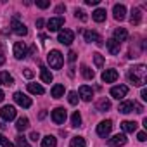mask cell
<instances>
[{"label": "cell", "mask_w": 147, "mask_h": 147, "mask_svg": "<svg viewBox=\"0 0 147 147\" xmlns=\"http://www.w3.org/2000/svg\"><path fill=\"white\" fill-rule=\"evenodd\" d=\"M128 78H130V82L135 87H144L145 85V80H147V67L144 64L133 66L130 69V73H128Z\"/></svg>", "instance_id": "6da1fadb"}, {"label": "cell", "mask_w": 147, "mask_h": 147, "mask_svg": "<svg viewBox=\"0 0 147 147\" xmlns=\"http://www.w3.org/2000/svg\"><path fill=\"white\" fill-rule=\"evenodd\" d=\"M133 109H135V113H138V114H142V113H144V107H142L138 102H135V100H125V102H121V104H119V107H118V111H119V113H123V114L133 113Z\"/></svg>", "instance_id": "7a4b0ae2"}, {"label": "cell", "mask_w": 147, "mask_h": 147, "mask_svg": "<svg viewBox=\"0 0 147 147\" xmlns=\"http://www.w3.org/2000/svg\"><path fill=\"white\" fill-rule=\"evenodd\" d=\"M47 61H49L52 69H61L62 64H64V57H62V54L59 50H50L49 55H47Z\"/></svg>", "instance_id": "3957f363"}, {"label": "cell", "mask_w": 147, "mask_h": 147, "mask_svg": "<svg viewBox=\"0 0 147 147\" xmlns=\"http://www.w3.org/2000/svg\"><path fill=\"white\" fill-rule=\"evenodd\" d=\"M111 130H113V121H111V119L100 121V123L97 125V133H99V137H102V138H106V137L111 133Z\"/></svg>", "instance_id": "277c9868"}, {"label": "cell", "mask_w": 147, "mask_h": 147, "mask_svg": "<svg viewBox=\"0 0 147 147\" xmlns=\"http://www.w3.org/2000/svg\"><path fill=\"white\" fill-rule=\"evenodd\" d=\"M57 38H59V42H61L62 45H71L73 40H75V33H73L71 30H61Z\"/></svg>", "instance_id": "5b68a950"}, {"label": "cell", "mask_w": 147, "mask_h": 147, "mask_svg": "<svg viewBox=\"0 0 147 147\" xmlns=\"http://www.w3.org/2000/svg\"><path fill=\"white\" fill-rule=\"evenodd\" d=\"M66 109L64 107H55L54 111H52V121L55 123V125H62L64 121H66Z\"/></svg>", "instance_id": "8992f818"}, {"label": "cell", "mask_w": 147, "mask_h": 147, "mask_svg": "<svg viewBox=\"0 0 147 147\" xmlns=\"http://www.w3.org/2000/svg\"><path fill=\"white\" fill-rule=\"evenodd\" d=\"M126 94H128V87L126 85H118V87H113L111 88V97H114V99H125L126 97Z\"/></svg>", "instance_id": "52a82bcc"}, {"label": "cell", "mask_w": 147, "mask_h": 147, "mask_svg": "<svg viewBox=\"0 0 147 147\" xmlns=\"http://www.w3.org/2000/svg\"><path fill=\"white\" fill-rule=\"evenodd\" d=\"M14 100H16L21 107H24V109L31 107V99H30L28 95H24L23 92H16V94H14Z\"/></svg>", "instance_id": "ba28073f"}, {"label": "cell", "mask_w": 147, "mask_h": 147, "mask_svg": "<svg viewBox=\"0 0 147 147\" xmlns=\"http://www.w3.org/2000/svg\"><path fill=\"white\" fill-rule=\"evenodd\" d=\"M0 116H2V119H5V121L14 119L16 118V107L14 106H4L0 109Z\"/></svg>", "instance_id": "9c48e42d"}, {"label": "cell", "mask_w": 147, "mask_h": 147, "mask_svg": "<svg viewBox=\"0 0 147 147\" xmlns=\"http://www.w3.org/2000/svg\"><path fill=\"white\" fill-rule=\"evenodd\" d=\"M11 28H12V31H14L16 35H19V36H24V35L28 33V28H26V26H24L23 23H19V21H18L16 18H14L12 21H11Z\"/></svg>", "instance_id": "30bf717a"}, {"label": "cell", "mask_w": 147, "mask_h": 147, "mask_svg": "<svg viewBox=\"0 0 147 147\" xmlns=\"http://www.w3.org/2000/svg\"><path fill=\"white\" fill-rule=\"evenodd\" d=\"M62 24H64V18L57 16V18L49 19V23H47V30H49V31H57Z\"/></svg>", "instance_id": "8fae6325"}, {"label": "cell", "mask_w": 147, "mask_h": 147, "mask_svg": "<svg viewBox=\"0 0 147 147\" xmlns=\"http://www.w3.org/2000/svg\"><path fill=\"white\" fill-rule=\"evenodd\" d=\"M14 57L16 59H24L26 57V45H24V42H16L14 43Z\"/></svg>", "instance_id": "7c38bea8"}, {"label": "cell", "mask_w": 147, "mask_h": 147, "mask_svg": "<svg viewBox=\"0 0 147 147\" xmlns=\"http://www.w3.org/2000/svg\"><path fill=\"white\" fill-rule=\"evenodd\" d=\"M118 71L116 69H106L104 73H102V82H106V83H113V82H116L118 80Z\"/></svg>", "instance_id": "4fadbf2b"}, {"label": "cell", "mask_w": 147, "mask_h": 147, "mask_svg": "<svg viewBox=\"0 0 147 147\" xmlns=\"http://www.w3.org/2000/svg\"><path fill=\"white\" fill-rule=\"evenodd\" d=\"M113 12H114V19L116 21H123L125 16H126V7L123 4H116L114 9H113Z\"/></svg>", "instance_id": "5bb4252c"}, {"label": "cell", "mask_w": 147, "mask_h": 147, "mask_svg": "<svg viewBox=\"0 0 147 147\" xmlns=\"http://www.w3.org/2000/svg\"><path fill=\"white\" fill-rule=\"evenodd\" d=\"M85 42H88V43H97V45H104V42H102V38L95 33V31H85Z\"/></svg>", "instance_id": "9a60e30c"}, {"label": "cell", "mask_w": 147, "mask_h": 147, "mask_svg": "<svg viewBox=\"0 0 147 147\" xmlns=\"http://www.w3.org/2000/svg\"><path fill=\"white\" fill-rule=\"evenodd\" d=\"M80 97H82L85 102H90L92 97H94V90H92L90 87H87V85H82V87H80Z\"/></svg>", "instance_id": "2e32d148"}, {"label": "cell", "mask_w": 147, "mask_h": 147, "mask_svg": "<svg viewBox=\"0 0 147 147\" xmlns=\"http://www.w3.org/2000/svg\"><path fill=\"white\" fill-rule=\"evenodd\" d=\"M109 144H111L113 147H121V145L126 144V137H125L123 133H118V135H114L113 138H109Z\"/></svg>", "instance_id": "e0dca14e"}, {"label": "cell", "mask_w": 147, "mask_h": 147, "mask_svg": "<svg viewBox=\"0 0 147 147\" xmlns=\"http://www.w3.org/2000/svg\"><path fill=\"white\" fill-rule=\"evenodd\" d=\"M140 21H142V12H140V9L133 7V9H131V16H130V23H131L133 26H138Z\"/></svg>", "instance_id": "ac0fdd59"}, {"label": "cell", "mask_w": 147, "mask_h": 147, "mask_svg": "<svg viewBox=\"0 0 147 147\" xmlns=\"http://www.w3.org/2000/svg\"><path fill=\"white\" fill-rule=\"evenodd\" d=\"M126 38H128V31H126L125 28L114 30V38H113V40H116L118 43H121V42H126Z\"/></svg>", "instance_id": "d6986e66"}, {"label": "cell", "mask_w": 147, "mask_h": 147, "mask_svg": "<svg viewBox=\"0 0 147 147\" xmlns=\"http://www.w3.org/2000/svg\"><path fill=\"white\" fill-rule=\"evenodd\" d=\"M0 85H5V87L14 85V78L9 75L7 71H2V73H0Z\"/></svg>", "instance_id": "ffe728a7"}, {"label": "cell", "mask_w": 147, "mask_h": 147, "mask_svg": "<svg viewBox=\"0 0 147 147\" xmlns=\"http://www.w3.org/2000/svg\"><path fill=\"white\" fill-rule=\"evenodd\" d=\"M106 47H107V50H109V54L111 55H116V54H119V43L116 42V40H107L106 42Z\"/></svg>", "instance_id": "44dd1931"}, {"label": "cell", "mask_w": 147, "mask_h": 147, "mask_svg": "<svg viewBox=\"0 0 147 147\" xmlns=\"http://www.w3.org/2000/svg\"><path fill=\"white\" fill-rule=\"evenodd\" d=\"M40 78H42V82H43V83H50V82L54 80L52 73H50L45 66H42V67H40Z\"/></svg>", "instance_id": "7402d4cb"}, {"label": "cell", "mask_w": 147, "mask_h": 147, "mask_svg": "<svg viewBox=\"0 0 147 147\" xmlns=\"http://www.w3.org/2000/svg\"><path fill=\"white\" fill-rule=\"evenodd\" d=\"M57 145V138L54 137V135H47V137H43V140H42V147H55Z\"/></svg>", "instance_id": "603a6c76"}, {"label": "cell", "mask_w": 147, "mask_h": 147, "mask_svg": "<svg viewBox=\"0 0 147 147\" xmlns=\"http://www.w3.org/2000/svg\"><path fill=\"white\" fill-rule=\"evenodd\" d=\"M28 90H30L31 94H36V95H43V94H45L43 87L38 85V83H28Z\"/></svg>", "instance_id": "cb8c5ba5"}, {"label": "cell", "mask_w": 147, "mask_h": 147, "mask_svg": "<svg viewBox=\"0 0 147 147\" xmlns=\"http://www.w3.org/2000/svg\"><path fill=\"white\" fill-rule=\"evenodd\" d=\"M137 123L135 121H123L121 123V128H123V131H128V133H133L135 130H137Z\"/></svg>", "instance_id": "d4e9b609"}, {"label": "cell", "mask_w": 147, "mask_h": 147, "mask_svg": "<svg viewBox=\"0 0 147 147\" xmlns=\"http://www.w3.org/2000/svg\"><path fill=\"white\" fill-rule=\"evenodd\" d=\"M92 18H94V21H97V23L106 21V9H97V11L92 14Z\"/></svg>", "instance_id": "484cf974"}, {"label": "cell", "mask_w": 147, "mask_h": 147, "mask_svg": "<svg viewBox=\"0 0 147 147\" xmlns=\"http://www.w3.org/2000/svg\"><path fill=\"white\" fill-rule=\"evenodd\" d=\"M111 107V102L106 99V97H102L99 102H97V111H100V113H104V111H107Z\"/></svg>", "instance_id": "4316f807"}, {"label": "cell", "mask_w": 147, "mask_h": 147, "mask_svg": "<svg viewBox=\"0 0 147 147\" xmlns=\"http://www.w3.org/2000/svg\"><path fill=\"white\" fill-rule=\"evenodd\" d=\"M28 126H30V119H28V118H19V119L16 121V128H18L19 131H24Z\"/></svg>", "instance_id": "83f0119b"}, {"label": "cell", "mask_w": 147, "mask_h": 147, "mask_svg": "<svg viewBox=\"0 0 147 147\" xmlns=\"http://www.w3.org/2000/svg\"><path fill=\"white\" fill-rule=\"evenodd\" d=\"M64 95V85H54L52 88V97L54 99H61Z\"/></svg>", "instance_id": "f1b7e54d"}, {"label": "cell", "mask_w": 147, "mask_h": 147, "mask_svg": "<svg viewBox=\"0 0 147 147\" xmlns=\"http://www.w3.org/2000/svg\"><path fill=\"white\" fill-rule=\"evenodd\" d=\"M85 138L83 137H73L71 138V147H85Z\"/></svg>", "instance_id": "f546056e"}, {"label": "cell", "mask_w": 147, "mask_h": 147, "mask_svg": "<svg viewBox=\"0 0 147 147\" xmlns=\"http://www.w3.org/2000/svg\"><path fill=\"white\" fill-rule=\"evenodd\" d=\"M82 75H83L87 80H92V78L95 76V73H94V71H92L88 66H85V64H83V66H82Z\"/></svg>", "instance_id": "4dcf8cb0"}, {"label": "cell", "mask_w": 147, "mask_h": 147, "mask_svg": "<svg viewBox=\"0 0 147 147\" xmlns=\"http://www.w3.org/2000/svg\"><path fill=\"white\" fill-rule=\"evenodd\" d=\"M82 125V116H80V113L78 111H75L73 113V116H71V126H80Z\"/></svg>", "instance_id": "1f68e13d"}, {"label": "cell", "mask_w": 147, "mask_h": 147, "mask_svg": "<svg viewBox=\"0 0 147 147\" xmlns=\"http://www.w3.org/2000/svg\"><path fill=\"white\" fill-rule=\"evenodd\" d=\"M67 100H69L71 106H76V104H78V94H76V92H69V94H67Z\"/></svg>", "instance_id": "d6a6232c"}, {"label": "cell", "mask_w": 147, "mask_h": 147, "mask_svg": "<svg viewBox=\"0 0 147 147\" xmlns=\"http://www.w3.org/2000/svg\"><path fill=\"white\" fill-rule=\"evenodd\" d=\"M16 142H18V145H19V147H31V145L28 144L26 137H23V135H18V137H16Z\"/></svg>", "instance_id": "836d02e7"}, {"label": "cell", "mask_w": 147, "mask_h": 147, "mask_svg": "<svg viewBox=\"0 0 147 147\" xmlns=\"http://www.w3.org/2000/svg\"><path fill=\"white\" fill-rule=\"evenodd\" d=\"M94 61H95V66H97V67H102V66H104V57H102L99 52L94 54Z\"/></svg>", "instance_id": "e575fe53"}, {"label": "cell", "mask_w": 147, "mask_h": 147, "mask_svg": "<svg viewBox=\"0 0 147 147\" xmlns=\"http://www.w3.org/2000/svg\"><path fill=\"white\" fill-rule=\"evenodd\" d=\"M0 145H4V147H16V145H14L12 142H9L2 133H0Z\"/></svg>", "instance_id": "d590c367"}, {"label": "cell", "mask_w": 147, "mask_h": 147, "mask_svg": "<svg viewBox=\"0 0 147 147\" xmlns=\"http://www.w3.org/2000/svg\"><path fill=\"white\" fill-rule=\"evenodd\" d=\"M75 16L80 18L82 21H87V14H85V11H82V9H76V11H75Z\"/></svg>", "instance_id": "8d00e7d4"}, {"label": "cell", "mask_w": 147, "mask_h": 147, "mask_svg": "<svg viewBox=\"0 0 147 147\" xmlns=\"http://www.w3.org/2000/svg\"><path fill=\"white\" fill-rule=\"evenodd\" d=\"M36 5H38L40 9H47V7L50 5V2H49V0H36Z\"/></svg>", "instance_id": "74e56055"}, {"label": "cell", "mask_w": 147, "mask_h": 147, "mask_svg": "<svg viewBox=\"0 0 147 147\" xmlns=\"http://www.w3.org/2000/svg\"><path fill=\"white\" fill-rule=\"evenodd\" d=\"M38 138H40V133H38V131H31V133H30V140H33V142H36Z\"/></svg>", "instance_id": "f35d334b"}, {"label": "cell", "mask_w": 147, "mask_h": 147, "mask_svg": "<svg viewBox=\"0 0 147 147\" xmlns=\"http://www.w3.org/2000/svg\"><path fill=\"white\" fill-rule=\"evenodd\" d=\"M23 75H24V76H26V78H33V75H35V73H33V71H31V69H28V67H26V69H24V71H23Z\"/></svg>", "instance_id": "ab89813d"}, {"label": "cell", "mask_w": 147, "mask_h": 147, "mask_svg": "<svg viewBox=\"0 0 147 147\" xmlns=\"http://www.w3.org/2000/svg\"><path fill=\"white\" fill-rule=\"evenodd\" d=\"M67 59H69V62H75V61H76V52L71 50V52L67 54Z\"/></svg>", "instance_id": "60d3db41"}, {"label": "cell", "mask_w": 147, "mask_h": 147, "mask_svg": "<svg viewBox=\"0 0 147 147\" xmlns=\"http://www.w3.org/2000/svg\"><path fill=\"white\" fill-rule=\"evenodd\" d=\"M99 2H100V0H85L87 5H99Z\"/></svg>", "instance_id": "b9f144b4"}, {"label": "cell", "mask_w": 147, "mask_h": 147, "mask_svg": "<svg viewBox=\"0 0 147 147\" xmlns=\"http://www.w3.org/2000/svg\"><path fill=\"white\" fill-rule=\"evenodd\" d=\"M137 138H138L140 142H145V140H147V138H145V131H140V133L137 135Z\"/></svg>", "instance_id": "7bdbcfd3"}, {"label": "cell", "mask_w": 147, "mask_h": 147, "mask_svg": "<svg viewBox=\"0 0 147 147\" xmlns=\"http://www.w3.org/2000/svg\"><path fill=\"white\" fill-rule=\"evenodd\" d=\"M64 11H66V7H64V5H59V7L55 9V14H61V12H64Z\"/></svg>", "instance_id": "ee69618b"}, {"label": "cell", "mask_w": 147, "mask_h": 147, "mask_svg": "<svg viewBox=\"0 0 147 147\" xmlns=\"http://www.w3.org/2000/svg\"><path fill=\"white\" fill-rule=\"evenodd\" d=\"M140 97H142V100H147V90H145V88H142V94H140Z\"/></svg>", "instance_id": "f6af8a7d"}, {"label": "cell", "mask_w": 147, "mask_h": 147, "mask_svg": "<svg viewBox=\"0 0 147 147\" xmlns=\"http://www.w3.org/2000/svg\"><path fill=\"white\" fill-rule=\"evenodd\" d=\"M43 26V19H36V28H42Z\"/></svg>", "instance_id": "bcb514c9"}, {"label": "cell", "mask_w": 147, "mask_h": 147, "mask_svg": "<svg viewBox=\"0 0 147 147\" xmlns=\"http://www.w3.org/2000/svg\"><path fill=\"white\" fill-rule=\"evenodd\" d=\"M4 62H5V55H4V54H2V55H0V66H2V64H4Z\"/></svg>", "instance_id": "7dc6e473"}, {"label": "cell", "mask_w": 147, "mask_h": 147, "mask_svg": "<svg viewBox=\"0 0 147 147\" xmlns=\"http://www.w3.org/2000/svg\"><path fill=\"white\" fill-rule=\"evenodd\" d=\"M45 116H47V113H45V111H42V113H40V119H43Z\"/></svg>", "instance_id": "c3c4849f"}, {"label": "cell", "mask_w": 147, "mask_h": 147, "mask_svg": "<svg viewBox=\"0 0 147 147\" xmlns=\"http://www.w3.org/2000/svg\"><path fill=\"white\" fill-rule=\"evenodd\" d=\"M4 97H5V95H4V92H2V90H0V102H2V100H4Z\"/></svg>", "instance_id": "681fc988"}, {"label": "cell", "mask_w": 147, "mask_h": 147, "mask_svg": "<svg viewBox=\"0 0 147 147\" xmlns=\"http://www.w3.org/2000/svg\"><path fill=\"white\" fill-rule=\"evenodd\" d=\"M4 54V47H2V43H0V55Z\"/></svg>", "instance_id": "f907efd6"}]
</instances>
